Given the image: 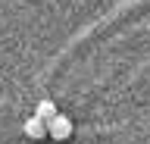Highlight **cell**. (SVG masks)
<instances>
[{
  "label": "cell",
  "mask_w": 150,
  "mask_h": 144,
  "mask_svg": "<svg viewBox=\"0 0 150 144\" xmlns=\"http://www.w3.org/2000/svg\"><path fill=\"white\" fill-rule=\"evenodd\" d=\"M56 113H59V110H56L53 100H41V104L35 106V116H38V119H44V122L50 119V116H56Z\"/></svg>",
  "instance_id": "cell-3"
},
{
  "label": "cell",
  "mask_w": 150,
  "mask_h": 144,
  "mask_svg": "<svg viewBox=\"0 0 150 144\" xmlns=\"http://www.w3.org/2000/svg\"><path fill=\"white\" fill-rule=\"evenodd\" d=\"M25 135L31 138V141L47 138V122H44V119H38V116H28V119H25Z\"/></svg>",
  "instance_id": "cell-2"
},
{
  "label": "cell",
  "mask_w": 150,
  "mask_h": 144,
  "mask_svg": "<svg viewBox=\"0 0 150 144\" xmlns=\"http://www.w3.org/2000/svg\"><path fill=\"white\" fill-rule=\"evenodd\" d=\"M47 138H53V141H69L72 138V119L63 113H56L47 119Z\"/></svg>",
  "instance_id": "cell-1"
}]
</instances>
